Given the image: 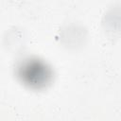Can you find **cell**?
Wrapping results in <instances>:
<instances>
[{
	"label": "cell",
	"mask_w": 121,
	"mask_h": 121,
	"mask_svg": "<svg viewBox=\"0 0 121 121\" xmlns=\"http://www.w3.org/2000/svg\"><path fill=\"white\" fill-rule=\"evenodd\" d=\"M16 78L25 87L33 91H43L53 82L54 71L43 59L28 56L17 61L14 67Z\"/></svg>",
	"instance_id": "1"
}]
</instances>
